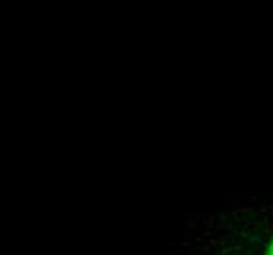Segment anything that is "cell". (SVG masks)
<instances>
[{"label": "cell", "mask_w": 273, "mask_h": 255, "mask_svg": "<svg viewBox=\"0 0 273 255\" xmlns=\"http://www.w3.org/2000/svg\"><path fill=\"white\" fill-rule=\"evenodd\" d=\"M265 255H273V237H271V240H269L267 247H265Z\"/></svg>", "instance_id": "cell-1"}]
</instances>
